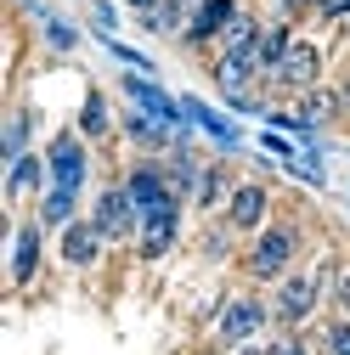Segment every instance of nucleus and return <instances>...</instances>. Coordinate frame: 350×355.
Listing matches in <instances>:
<instances>
[{
  "label": "nucleus",
  "mask_w": 350,
  "mask_h": 355,
  "mask_svg": "<svg viewBox=\"0 0 350 355\" xmlns=\"http://www.w3.org/2000/svg\"><path fill=\"white\" fill-rule=\"evenodd\" d=\"M74 130H79L85 141H108V136H113V107H108V96L97 91V85L85 91V102H79V119H74Z\"/></svg>",
  "instance_id": "obj_20"
},
{
  "label": "nucleus",
  "mask_w": 350,
  "mask_h": 355,
  "mask_svg": "<svg viewBox=\"0 0 350 355\" xmlns=\"http://www.w3.org/2000/svg\"><path fill=\"white\" fill-rule=\"evenodd\" d=\"M232 187H238V175H232V164H226V158L203 164V175H198V192H192V209H203V214H221V209H226V198H232Z\"/></svg>",
  "instance_id": "obj_16"
},
{
  "label": "nucleus",
  "mask_w": 350,
  "mask_h": 355,
  "mask_svg": "<svg viewBox=\"0 0 350 355\" xmlns=\"http://www.w3.org/2000/svg\"><path fill=\"white\" fill-rule=\"evenodd\" d=\"M232 248H238V232L215 214L209 226H203V237H198V254H203V259H232Z\"/></svg>",
  "instance_id": "obj_22"
},
{
  "label": "nucleus",
  "mask_w": 350,
  "mask_h": 355,
  "mask_svg": "<svg viewBox=\"0 0 350 355\" xmlns=\"http://www.w3.org/2000/svg\"><path fill=\"white\" fill-rule=\"evenodd\" d=\"M299 248H305L299 220H266V226L249 237V248H243V277H249V282H266V288L283 282V277L294 271Z\"/></svg>",
  "instance_id": "obj_2"
},
{
  "label": "nucleus",
  "mask_w": 350,
  "mask_h": 355,
  "mask_svg": "<svg viewBox=\"0 0 350 355\" xmlns=\"http://www.w3.org/2000/svg\"><path fill=\"white\" fill-rule=\"evenodd\" d=\"M294 113H299L305 130H328V124H339V119H344V107H339V85H317V91L294 96Z\"/></svg>",
  "instance_id": "obj_18"
},
{
  "label": "nucleus",
  "mask_w": 350,
  "mask_h": 355,
  "mask_svg": "<svg viewBox=\"0 0 350 355\" xmlns=\"http://www.w3.org/2000/svg\"><path fill=\"white\" fill-rule=\"evenodd\" d=\"M333 259H317L311 271H288L283 282H272V322L283 333H299L305 322L317 316V304L333 293Z\"/></svg>",
  "instance_id": "obj_1"
},
{
  "label": "nucleus",
  "mask_w": 350,
  "mask_h": 355,
  "mask_svg": "<svg viewBox=\"0 0 350 355\" xmlns=\"http://www.w3.org/2000/svg\"><path fill=\"white\" fill-rule=\"evenodd\" d=\"M272 327V299H260V293H232L221 299V310H215V349H238L249 338H266Z\"/></svg>",
  "instance_id": "obj_3"
},
{
  "label": "nucleus",
  "mask_w": 350,
  "mask_h": 355,
  "mask_svg": "<svg viewBox=\"0 0 350 355\" xmlns=\"http://www.w3.org/2000/svg\"><path fill=\"white\" fill-rule=\"evenodd\" d=\"M311 12H317V23H344L350 17V0H317Z\"/></svg>",
  "instance_id": "obj_29"
},
{
  "label": "nucleus",
  "mask_w": 350,
  "mask_h": 355,
  "mask_svg": "<svg viewBox=\"0 0 350 355\" xmlns=\"http://www.w3.org/2000/svg\"><path fill=\"white\" fill-rule=\"evenodd\" d=\"M102 51H108L113 62H124V68H136V73H158V62H153L147 51H136V46H124V40H102Z\"/></svg>",
  "instance_id": "obj_26"
},
{
  "label": "nucleus",
  "mask_w": 350,
  "mask_h": 355,
  "mask_svg": "<svg viewBox=\"0 0 350 355\" xmlns=\"http://www.w3.org/2000/svg\"><path fill=\"white\" fill-rule=\"evenodd\" d=\"M322 85V46L317 40H294L288 57L277 62V73L266 79V96H305Z\"/></svg>",
  "instance_id": "obj_4"
},
{
  "label": "nucleus",
  "mask_w": 350,
  "mask_h": 355,
  "mask_svg": "<svg viewBox=\"0 0 350 355\" xmlns=\"http://www.w3.org/2000/svg\"><path fill=\"white\" fill-rule=\"evenodd\" d=\"M40 34H46V46H51L57 57H68V51L79 46V28H74L68 17H57L51 6H46V12H40Z\"/></svg>",
  "instance_id": "obj_23"
},
{
  "label": "nucleus",
  "mask_w": 350,
  "mask_h": 355,
  "mask_svg": "<svg viewBox=\"0 0 350 355\" xmlns=\"http://www.w3.org/2000/svg\"><path fill=\"white\" fill-rule=\"evenodd\" d=\"M260 34H266V17H260V12H238L226 28H221V40H215V57H254V46H260Z\"/></svg>",
  "instance_id": "obj_15"
},
{
  "label": "nucleus",
  "mask_w": 350,
  "mask_h": 355,
  "mask_svg": "<svg viewBox=\"0 0 350 355\" xmlns=\"http://www.w3.org/2000/svg\"><path fill=\"white\" fill-rule=\"evenodd\" d=\"M124 192H130V203H136V214H153V209H164V203H181L175 187H169V175H164V158H153V153H136V158H130Z\"/></svg>",
  "instance_id": "obj_5"
},
{
  "label": "nucleus",
  "mask_w": 350,
  "mask_h": 355,
  "mask_svg": "<svg viewBox=\"0 0 350 355\" xmlns=\"http://www.w3.org/2000/svg\"><path fill=\"white\" fill-rule=\"evenodd\" d=\"M28 136H34V107H12L6 130H0V158L17 164V158L28 153Z\"/></svg>",
  "instance_id": "obj_21"
},
{
  "label": "nucleus",
  "mask_w": 350,
  "mask_h": 355,
  "mask_svg": "<svg viewBox=\"0 0 350 355\" xmlns=\"http://www.w3.org/2000/svg\"><path fill=\"white\" fill-rule=\"evenodd\" d=\"M260 153H266L272 164H294V158H299V141H294V136H283V130H272V124H266V130H260Z\"/></svg>",
  "instance_id": "obj_24"
},
{
  "label": "nucleus",
  "mask_w": 350,
  "mask_h": 355,
  "mask_svg": "<svg viewBox=\"0 0 350 355\" xmlns=\"http://www.w3.org/2000/svg\"><path fill=\"white\" fill-rule=\"evenodd\" d=\"M272 355H317V349H311V344H305L299 333H283V338L272 344Z\"/></svg>",
  "instance_id": "obj_30"
},
{
  "label": "nucleus",
  "mask_w": 350,
  "mask_h": 355,
  "mask_svg": "<svg viewBox=\"0 0 350 355\" xmlns=\"http://www.w3.org/2000/svg\"><path fill=\"white\" fill-rule=\"evenodd\" d=\"M328 299H333V316H350V265L333 277V293H328Z\"/></svg>",
  "instance_id": "obj_28"
},
{
  "label": "nucleus",
  "mask_w": 350,
  "mask_h": 355,
  "mask_svg": "<svg viewBox=\"0 0 350 355\" xmlns=\"http://www.w3.org/2000/svg\"><path fill=\"white\" fill-rule=\"evenodd\" d=\"M102 248H108V237H102V226H97L91 214L68 220V226L57 232V254H62L68 271H91V265L102 259Z\"/></svg>",
  "instance_id": "obj_10"
},
{
  "label": "nucleus",
  "mask_w": 350,
  "mask_h": 355,
  "mask_svg": "<svg viewBox=\"0 0 350 355\" xmlns=\"http://www.w3.org/2000/svg\"><path fill=\"white\" fill-rule=\"evenodd\" d=\"M221 220H226L238 237H254L272 220V187L266 181H238L232 198H226V209H221Z\"/></svg>",
  "instance_id": "obj_8"
},
{
  "label": "nucleus",
  "mask_w": 350,
  "mask_h": 355,
  "mask_svg": "<svg viewBox=\"0 0 350 355\" xmlns=\"http://www.w3.org/2000/svg\"><path fill=\"white\" fill-rule=\"evenodd\" d=\"M17 6H23V12H34V17H40V12H46V6H40V0H17Z\"/></svg>",
  "instance_id": "obj_33"
},
{
  "label": "nucleus",
  "mask_w": 350,
  "mask_h": 355,
  "mask_svg": "<svg viewBox=\"0 0 350 355\" xmlns=\"http://www.w3.org/2000/svg\"><path fill=\"white\" fill-rule=\"evenodd\" d=\"M34 220H40L46 232H62L68 220H79V187H57V181H51L46 192L34 198Z\"/></svg>",
  "instance_id": "obj_17"
},
{
  "label": "nucleus",
  "mask_w": 350,
  "mask_h": 355,
  "mask_svg": "<svg viewBox=\"0 0 350 355\" xmlns=\"http://www.w3.org/2000/svg\"><path fill=\"white\" fill-rule=\"evenodd\" d=\"M51 187V169H46V153H23L17 164H6V203H28Z\"/></svg>",
  "instance_id": "obj_14"
},
{
  "label": "nucleus",
  "mask_w": 350,
  "mask_h": 355,
  "mask_svg": "<svg viewBox=\"0 0 350 355\" xmlns=\"http://www.w3.org/2000/svg\"><path fill=\"white\" fill-rule=\"evenodd\" d=\"M181 107H187V119H192V124H198V130H203V136L221 147L226 158H238V153H243V130H238L226 113H215V107H209V102H198V96H181Z\"/></svg>",
  "instance_id": "obj_13"
},
{
  "label": "nucleus",
  "mask_w": 350,
  "mask_h": 355,
  "mask_svg": "<svg viewBox=\"0 0 350 355\" xmlns=\"http://www.w3.org/2000/svg\"><path fill=\"white\" fill-rule=\"evenodd\" d=\"M46 169H51L57 187H79L85 192V181H91V141H85L79 130H57L46 141Z\"/></svg>",
  "instance_id": "obj_6"
},
{
  "label": "nucleus",
  "mask_w": 350,
  "mask_h": 355,
  "mask_svg": "<svg viewBox=\"0 0 350 355\" xmlns=\"http://www.w3.org/2000/svg\"><path fill=\"white\" fill-rule=\"evenodd\" d=\"M124 6H130V17H142V12H153V6H158V0H124Z\"/></svg>",
  "instance_id": "obj_32"
},
{
  "label": "nucleus",
  "mask_w": 350,
  "mask_h": 355,
  "mask_svg": "<svg viewBox=\"0 0 350 355\" xmlns=\"http://www.w3.org/2000/svg\"><path fill=\"white\" fill-rule=\"evenodd\" d=\"M91 220L102 226L108 243H136V232H142V214H136V203H130L124 181H113V187H102L91 198Z\"/></svg>",
  "instance_id": "obj_7"
},
{
  "label": "nucleus",
  "mask_w": 350,
  "mask_h": 355,
  "mask_svg": "<svg viewBox=\"0 0 350 355\" xmlns=\"http://www.w3.org/2000/svg\"><path fill=\"white\" fill-rule=\"evenodd\" d=\"M317 344H322L328 355H350V316H328L322 333H317Z\"/></svg>",
  "instance_id": "obj_27"
},
{
  "label": "nucleus",
  "mask_w": 350,
  "mask_h": 355,
  "mask_svg": "<svg viewBox=\"0 0 350 355\" xmlns=\"http://www.w3.org/2000/svg\"><path fill=\"white\" fill-rule=\"evenodd\" d=\"M40 259H46V226L40 220H23L12 237V288H34Z\"/></svg>",
  "instance_id": "obj_12"
},
{
  "label": "nucleus",
  "mask_w": 350,
  "mask_h": 355,
  "mask_svg": "<svg viewBox=\"0 0 350 355\" xmlns=\"http://www.w3.org/2000/svg\"><path fill=\"white\" fill-rule=\"evenodd\" d=\"M164 175H169L175 198H181V203H192V192H198V175H203V158L192 153V141H181V147H169V153H164Z\"/></svg>",
  "instance_id": "obj_19"
},
{
  "label": "nucleus",
  "mask_w": 350,
  "mask_h": 355,
  "mask_svg": "<svg viewBox=\"0 0 350 355\" xmlns=\"http://www.w3.org/2000/svg\"><path fill=\"white\" fill-rule=\"evenodd\" d=\"M305 6H317V0H305Z\"/></svg>",
  "instance_id": "obj_34"
},
{
  "label": "nucleus",
  "mask_w": 350,
  "mask_h": 355,
  "mask_svg": "<svg viewBox=\"0 0 350 355\" xmlns=\"http://www.w3.org/2000/svg\"><path fill=\"white\" fill-rule=\"evenodd\" d=\"M85 23H91V34H97V40H119V6H113V0H91Z\"/></svg>",
  "instance_id": "obj_25"
},
{
  "label": "nucleus",
  "mask_w": 350,
  "mask_h": 355,
  "mask_svg": "<svg viewBox=\"0 0 350 355\" xmlns=\"http://www.w3.org/2000/svg\"><path fill=\"white\" fill-rule=\"evenodd\" d=\"M238 12H243V0H203V6L187 17V34H181V46H187V51H209L215 40H221V28H226Z\"/></svg>",
  "instance_id": "obj_11"
},
{
  "label": "nucleus",
  "mask_w": 350,
  "mask_h": 355,
  "mask_svg": "<svg viewBox=\"0 0 350 355\" xmlns=\"http://www.w3.org/2000/svg\"><path fill=\"white\" fill-rule=\"evenodd\" d=\"M181 214H187V203H164V209H153V214H142V232H136V259H164V254H175V243H181Z\"/></svg>",
  "instance_id": "obj_9"
},
{
  "label": "nucleus",
  "mask_w": 350,
  "mask_h": 355,
  "mask_svg": "<svg viewBox=\"0 0 350 355\" xmlns=\"http://www.w3.org/2000/svg\"><path fill=\"white\" fill-rule=\"evenodd\" d=\"M232 355H272V344H266V338H249V344H238Z\"/></svg>",
  "instance_id": "obj_31"
}]
</instances>
